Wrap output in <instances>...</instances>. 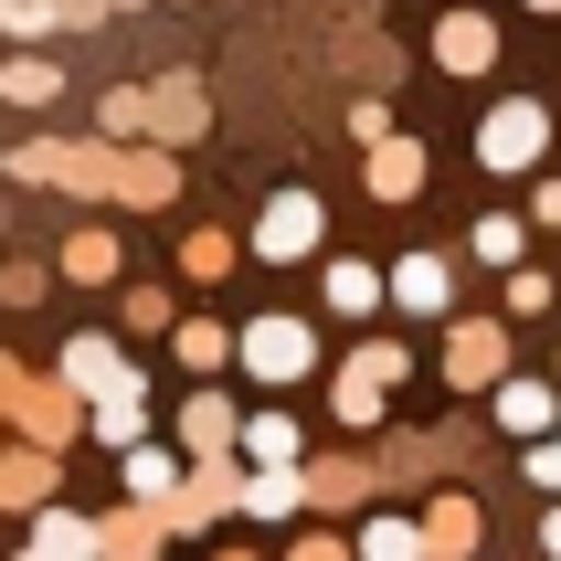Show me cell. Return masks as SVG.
<instances>
[{"instance_id":"26","label":"cell","mask_w":561,"mask_h":561,"mask_svg":"<svg viewBox=\"0 0 561 561\" xmlns=\"http://www.w3.org/2000/svg\"><path fill=\"white\" fill-rule=\"evenodd\" d=\"M244 456H254V467H297V413H254Z\"/></svg>"},{"instance_id":"28","label":"cell","mask_w":561,"mask_h":561,"mask_svg":"<svg viewBox=\"0 0 561 561\" xmlns=\"http://www.w3.org/2000/svg\"><path fill=\"white\" fill-rule=\"evenodd\" d=\"M424 540H435V551H477V499H445L435 519H424Z\"/></svg>"},{"instance_id":"31","label":"cell","mask_w":561,"mask_h":561,"mask_svg":"<svg viewBox=\"0 0 561 561\" xmlns=\"http://www.w3.org/2000/svg\"><path fill=\"white\" fill-rule=\"evenodd\" d=\"M181 265H191V276H222V265H233V233H191Z\"/></svg>"},{"instance_id":"25","label":"cell","mask_w":561,"mask_h":561,"mask_svg":"<svg viewBox=\"0 0 561 561\" xmlns=\"http://www.w3.org/2000/svg\"><path fill=\"white\" fill-rule=\"evenodd\" d=\"M360 561H435V540L413 530V519H371L360 530Z\"/></svg>"},{"instance_id":"35","label":"cell","mask_w":561,"mask_h":561,"mask_svg":"<svg viewBox=\"0 0 561 561\" xmlns=\"http://www.w3.org/2000/svg\"><path fill=\"white\" fill-rule=\"evenodd\" d=\"M530 222H551V233H561V181H540V191H530Z\"/></svg>"},{"instance_id":"11","label":"cell","mask_w":561,"mask_h":561,"mask_svg":"<svg viewBox=\"0 0 561 561\" xmlns=\"http://www.w3.org/2000/svg\"><path fill=\"white\" fill-rule=\"evenodd\" d=\"M11 424H22V445H64L75 424H85V392H64V381H32Z\"/></svg>"},{"instance_id":"36","label":"cell","mask_w":561,"mask_h":561,"mask_svg":"<svg viewBox=\"0 0 561 561\" xmlns=\"http://www.w3.org/2000/svg\"><path fill=\"white\" fill-rule=\"evenodd\" d=\"M286 561H350V551H340V540H297Z\"/></svg>"},{"instance_id":"20","label":"cell","mask_w":561,"mask_h":561,"mask_svg":"<svg viewBox=\"0 0 561 561\" xmlns=\"http://www.w3.org/2000/svg\"><path fill=\"white\" fill-rule=\"evenodd\" d=\"M54 276H75V286H106V276H117V233H106V222H85V233H75V244L54 254Z\"/></svg>"},{"instance_id":"18","label":"cell","mask_w":561,"mask_h":561,"mask_svg":"<svg viewBox=\"0 0 561 561\" xmlns=\"http://www.w3.org/2000/svg\"><path fill=\"white\" fill-rule=\"evenodd\" d=\"M499 424H508V435H551L561 392H551V381H499Z\"/></svg>"},{"instance_id":"19","label":"cell","mask_w":561,"mask_h":561,"mask_svg":"<svg viewBox=\"0 0 561 561\" xmlns=\"http://www.w3.org/2000/svg\"><path fill=\"white\" fill-rule=\"evenodd\" d=\"M371 191L381 202H413V191H424V149H413V138H371Z\"/></svg>"},{"instance_id":"29","label":"cell","mask_w":561,"mask_h":561,"mask_svg":"<svg viewBox=\"0 0 561 561\" xmlns=\"http://www.w3.org/2000/svg\"><path fill=\"white\" fill-rule=\"evenodd\" d=\"M467 254H477V265H519V222H508V213H488V222L467 233Z\"/></svg>"},{"instance_id":"41","label":"cell","mask_w":561,"mask_h":561,"mask_svg":"<svg viewBox=\"0 0 561 561\" xmlns=\"http://www.w3.org/2000/svg\"><path fill=\"white\" fill-rule=\"evenodd\" d=\"M138 561H159V551H138Z\"/></svg>"},{"instance_id":"21","label":"cell","mask_w":561,"mask_h":561,"mask_svg":"<svg viewBox=\"0 0 561 561\" xmlns=\"http://www.w3.org/2000/svg\"><path fill=\"white\" fill-rule=\"evenodd\" d=\"M95 127L117 138V149H149V127H159V106H149V85H117L106 106H95Z\"/></svg>"},{"instance_id":"8","label":"cell","mask_w":561,"mask_h":561,"mask_svg":"<svg viewBox=\"0 0 561 561\" xmlns=\"http://www.w3.org/2000/svg\"><path fill=\"white\" fill-rule=\"evenodd\" d=\"M233 445H244L233 403H222V392H191V403H181V456H191V467H222Z\"/></svg>"},{"instance_id":"37","label":"cell","mask_w":561,"mask_h":561,"mask_svg":"<svg viewBox=\"0 0 561 561\" xmlns=\"http://www.w3.org/2000/svg\"><path fill=\"white\" fill-rule=\"evenodd\" d=\"M540 551H551V561H561V508H551V519H540Z\"/></svg>"},{"instance_id":"34","label":"cell","mask_w":561,"mask_h":561,"mask_svg":"<svg viewBox=\"0 0 561 561\" xmlns=\"http://www.w3.org/2000/svg\"><path fill=\"white\" fill-rule=\"evenodd\" d=\"M530 488H561V435H551V445H530Z\"/></svg>"},{"instance_id":"39","label":"cell","mask_w":561,"mask_h":561,"mask_svg":"<svg viewBox=\"0 0 561 561\" xmlns=\"http://www.w3.org/2000/svg\"><path fill=\"white\" fill-rule=\"evenodd\" d=\"M117 11H138V0H117Z\"/></svg>"},{"instance_id":"10","label":"cell","mask_w":561,"mask_h":561,"mask_svg":"<svg viewBox=\"0 0 561 561\" xmlns=\"http://www.w3.org/2000/svg\"><path fill=\"white\" fill-rule=\"evenodd\" d=\"M435 64H445V75H488V64H499V22H488V11H445Z\"/></svg>"},{"instance_id":"2","label":"cell","mask_w":561,"mask_h":561,"mask_svg":"<svg viewBox=\"0 0 561 561\" xmlns=\"http://www.w3.org/2000/svg\"><path fill=\"white\" fill-rule=\"evenodd\" d=\"M318 244H329V202H318V191H276L265 222H254V254H265V265H297V254H318Z\"/></svg>"},{"instance_id":"40","label":"cell","mask_w":561,"mask_h":561,"mask_svg":"<svg viewBox=\"0 0 561 561\" xmlns=\"http://www.w3.org/2000/svg\"><path fill=\"white\" fill-rule=\"evenodd\" d=\"M222 561H244V551H222Z\"/></svg>"},{"instance_id":"6","label":"cell","mask_w":561,"mask_h":561,"mask_svg":"<svg viewBox=\"0 0 561 561\" xmlns=\"http://www.w3.org/2000/svg\"><path fill=\"white\" fill-rule=\"evenodd\" d=\"M11 561H106V519H75V508H32V540Z\"/></svg>"},{"instance_id":"24","label":"cell","mask_w":561,"mask_h":561,"mask_svg":"<svg viewBox=\"0 0 561 561\" xmlns=\"http://www.w3.org/2000/svg\"><path fill=\"white\" fill-rule=\"evenodd\" d=\"M297 499H308V477H297V467H254L244 477V508H254V519H286Z\"/></svg>"},{"instance_id":"1","label":"cell","mask_w":561,"mask_h":561,"mask_svg":"<svg viewBox=\"0 0 561 561\" xmlns=\"http://www.w3.org/2000/svg\"><path fill=\"white\" fill-rule=\"evenodd\" d=\"M117 138H85V149H75V138H22V149H11V181H64L75 191V202H117Z\"/></svg>"},{"instance_id":"12","label":"cell","mask_w":561,"mask_h":561,"mask_svg":"<svg viewBox=\"0 0 561 561\" xmlns=\"http://www.w3.org/2000/svg\"><path fill=\"white\" fill-rule=\"evenodd\" d=\"M0 508H54V445H0Z\"/></svg>"},{"instance_id":"27","label":"cell","mask_w":561,"mask_h":561,"mask_svg":"<svg viewBox=\"0 0 561 561\" xmlns=\"http://www.w3.org/2000/svg\"><path fill=\"white\" fill-rule=\"evenodd\" d=\"M329 308H340V318H371L381 308V276H371V265H329Z\"/></svg>"},{"instance_id":"30","label":"cell","mask_w":561,"mask_h":561,"mask_svg":"<svg viewBox=\"0 0 561 561\" xmlns=\"http://www.w3.org/2000/svg\"><path fill=\"white\" fill-rule=\"evenodd\" d=\"M149 329H181V318H170L159 286H127V340H149Z\"/></svg>"},{"instance_id":"13","label":"cell","mask_w":561,"mask_h":561,"mask_svg":"<svg viewBox=\"0 0 561 561\" xmlns=\"http://www.w3.org/2000/svg\"><path fill=\"white\" fill-rule=\"evenodd\" d=\"M445 371H456V381H508V340L488 329V318H467V329L445 340Z\"/></svg>"},{"instance_id":"17","label":"cell","mask_w":561,"mask_h":561,"mask_svg":"<svg viewBox=\"0 0 561 561\" xmlns=\"http://www.w3.org/2000/svg\"><path fill=\"white\" fill-rule=\"evenodd\" d=\"M85 435L117 445V456H127V445H149V392H106V403H85Z\"/></svg>"},{"instance_id":"32","label":"cell","mask_w":561,"mask_h":561,"mask_svg":"<svg viewBox=\"0 0 561 561\" xmlns=\"http://www.w3.org/2000/svg\"><path fill=\"white\" fill-rule=\"evenodd\" d=\"M54 11H64V32H95L106 11H117V0H54Z\"/></svg>"},{"instance_id":"9","label":"cell","mask_w":561,"mask_h":561,"mask_svg":"<svg viewBox=\"0 0 561 561\" xmlns=\"http://www.w3.org/2000/svg\"><path fill=\"white\" fill-rule=\"evenodd\" d=\"M392 381H403V350H360V360L340 371V413H350V424H371V413L392 403Z\"/></svg>"},{"instance_id":"38","label":"cell","mask_w":561,"mask_h":561,"mask_svg":"<svg viewBox=\"0 0 561 561\" xmlns=\"http://www.w3.org/2000/svg\"><path fill=\"white\" fill-rule=\"evenodd\" d=\"M530 11H561V0H530Z\"/></svg>"},{"instance_id":"7","label":"cell","mask_w":561,"mask_h":561,"mask_svg":"<svg viewBox=\"0 0 561 561\" xmlns=\"http://www.w3.org/2000/svg\"><path fill=\"white\" fill-rule=\"evenodd\" d=\"M149 106H159L149 149H191V138L213 127V95H202V75H159V85H149Z\"/></svg>"},{"instance_id":"23","label":"cell","mask_w":561,"mask_h":561,"mask_svg":"<svg viewBox=\"0 0 561 561\" xmlns=\"http://www.w3.org/2000/svg\"><path fill=\"white\" fill-rule=\"evenodd\" d=\"M170 350H181V371H222V360H233V329H213V318H181V329H170Z\"/></svg>"},{"instance_id":"14","label":"cell","mask_w":561,"mask_h":561,"mask_svg":"<svg viewBox=\"0 0 561 561\" xmlns=\"http://www.w3.org/2000/svg\"><path fill=\"white\" fill-rule=\"evenodd\" d=\"M181 488H191V477H181L170 445H127V499H138V508H170Z\"/></svg>"},{"instance_id":"5","label":"cell","mask_w":561,"mask_h":561,"mask_svg":"<svg viewBox=\"0 0 561 561\" xmlns=\"http://www.w3.org/2000/svg\"><path fill=\"white\" fill-rule=\"evenodd\" d=\"M64 392L106 403V392H138V371H127V350L106 340V329H85V340H64Z\"/></svg>"},{"instance_id":"16","label":"cell","mask_w":561,"mask_h":561,"mask_svg":"<svg viewBox=\"0 0 561 561\" xmlns=\"http://www.w3.org/2000/svg\"><path fill=\"white\" fill-rule=\"evenodd\" d=\"M181 191V170H170V149H127L117 159V202H138V213H159Z\"/></svg>"},{"instance_id":"15","label":"cell","mask_w":561,"mask_h":561,"mask_svg":"<svg viewBox=\"0 0 561 561\" xmlns=\"http://www.w3.org/2000/svg\"><path fill=\"white\" fill-rule=\"evenodd\" d=\"M445 286H456V265H445V254H403V265H392V308L435 318V308H445Z\"/></svg>"},{"instance_id":"33","label":"cell","mask_w":561,"mask_h":561,"mask_svg":"<svg viewBox=\"0 0 561 561\" xmlns=\"http://www.w3.org/2000/svg\"><path fill=\"white\" fill-rule=\"evenodd\" d=\"M22 392H32V371H22V360H0V424L22 413Z\"/></svg>"},{"instance_id":"3","label":"cell","mask_w":561,"mask_h":561,"mask_svg":"<svg viewBox=\"0 0 561 561\" xmlns=\"http://www.w3.org/2000/svg\"><path fill=\"white\" fill-rule=\"evenodd\" d=\"M233 360H244L254 381H308L318 371V340H308V318H254L244 340H233Z\"/></svg>"},{"instance_id":"22","label":"cell","mask_w":561,"mask_h":561,"mask_svg":"<svg viewBox=\"0 0 561 561\" xmlns=\"http://www.w3.org/2000/svg\"><path fill=\"white\" fill-rule=\"evenodd\" d=\"M0 95H11V106H54V95H64V64L54 54H11V64H0Z\"/></svg>"},{"instance_id":"4","label":"cell","mask_w":561,"mask_h":561,"mask_svg":"<svg viewBox=\"0 0 561 561\" xmlns=\"http://www.w3.org/2000/svg\"><path fill=\"white\" fill-rule=\"evenodd\" d=\"M540 149H551V117H540L530 95H508L499 117L477 127V159H488V170H540Z\"/></svg>"}]
</instances>
